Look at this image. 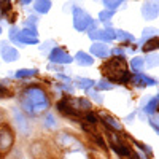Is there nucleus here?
I'll list each match as a JSON object with an SVG mask.
<instances>
[{"instance_id":"f257e3e1","label":"nucleus","mask_w":159,"mask_h":159,"mask_svg":"<svg viewBox=\"0 0 159 159\" xmlns=\"http://www.w3.org/2000/svg\"><path fill=\"white\" fill-rule=\"evenodd\" d=\"M21 105H22V110L25 113H29V115H38V113H43V111L48 110L49 100H48L46 92L42 88L30 86V88H27V89L24 91Z\"/></svg>"},{"instance_id":"f03ea898","label":"nucleus","mask_w":159,"mask_h":159,"mask_svg":"<svg viewBox=\"0 0 159 159\" xmlns=\"http://www.w3.org/2000/svg\"><path fill=\"white\" fill-rule=\"evenodd\" d=\"M103 75L107 76L111 81H118V83H126L129 80V72L126 67V62L123 57H113L110 59L107 64L102 67Z\"/></svg>"},{"instance_id":"7ed1b4c3","label":"nucleus","mask_w":159,"mask_h":159,"mask_svg":"<svg viewBox=\"0 0 159 159\" xmlns=\"http://www.w3.org/2000/svg\"><path fill=\"white\" fill-rule=\"evenodd\" d=\"M91 25H92V18L89 13H86L80 7H73V27L78 32H84Z\"/></svg>"},{"instance_id":"20e7f679","label":"nucleus","mask_w":159,"mask_h":159,"mask_svg":"<svg viewBox=\"0 0 159 159\" xmlns=\"http://www.w3.org/2000/svg\"><path fill=\"white\" fill-rule=\"evenodd\" d=\"M25 25H27V27L19 32L18 43H22V45H37L38 43V35H37L35 25H29V24H25Z\"/></svg>"},{"instance_id":"39448f33","label":"nucleus","mask_w":159,"mask_h":159,"mask_svg":"<svg viewBox=\"0 0 159 159\" xmlns=\"http://www.w3.org/2000/svg\"><path fill=\"white\" fill-rule=\"evenodd\" d=\"M49 61L54 62V64H70L73 61V57L65 49L54 48V49H51V52H49Z\"/></svg>"},{"instance_id":"423d86ee","label":"nucleus","mask_w":159,"mask_h":159,"mask_svg":"<svg viewBox=\"0 0 159 159\" xmlns=\"http://www.w3.org/2000/svg\"><path fill=\"white\" fill-rule=\"evenodd\" d=\"M13 116H15V124H16V127L21 134H24V135L29 134V123H27L25 115L19 108H13Z\"/></svg>"},{"instance_id":"0eeeda50","label":"nucleus","mask_w":159,"mask_h":159,"mask_svg":"<svg viewBox=\"0 0 159 159\" xmlns=\"http://www.w3.org/2000/svg\"><path fill=\"white\" fill-rule=\"evenodd\" d=\"M92 40H100V42H111L116 38V30L113 29H102V30H92L89 32Z\"/></svg>"},{"instance_id":"6e6552de","label":"nucleus","mask_w":159,"mask_h":159,"mask_svg":"<svg viewBox=\"0 0 159 159\" xmlns=\"http://www.w3.org/2000/svg\"><path fill=\"white\" fill-rule=\"evenodd\" d=\"M13 145V134L10 129H2L0 130V153H7Z\"/></svg>"},{"instance_id":"1a4fd4ad","label":"nucleus","mask_w":159,"mask_h":159,"mask_svg":"<svg viewBox=\"0 0 159 159\" xmlns=\"http://www.w3.org/2000/svg\"><path fill=\"white\" fill-rule=\"evenodd\" d=\"M0 52H2V59H3L5 62H15V61L19 59L18 49H15V48L10 46V45H3L2 49H0Z\"/></svg>"},{"instance_id":"9d476101","label":"nucleus","mask_w":159,"mask_h":159,"mask_svg":"<svg viewBox=\"0 0 159 159\" xmlns=\"http://www.w3.org/2000/svg\"><path fill=\"white\" fill-rule=\"evenodd\" d=\"M157 13H159V3H145L142 7V15L147 18V19H154L157 16Z\"/></svg>"},{"instance_id":"9b49d317","label":"nucleus","mask_w":159,"mask_h":159,"mask_svg":"<svg viewBox=\"0 0 159 159\" xmlns=\"http://www.w3.org/2000/svg\"><path fill=\"white\" fill-rule=\"evenodd\" d=\"M91 54L92 56H96V57H108L110 54V49L107 45H103V43H94V45H91Z\"/></svg>"},{"instance_id":"f8f14e48","label":"nucleus","mask_w":159,"mask_h":159,"mask_svg":"<svg viewBox=\"0 0 159 159\" xmlns=\"http://www.w3.org/2000/svg\"><path fill=\"white\" fill-rule=\"evenodd\" d=\"M75 61L80 65H83V67H88V65L94 64V57H91V54H88V52H84V51H78L75 54Z\"/></svg>"},{"instance_id":"ddd939ff","label":"nucleus","mask_w":159,"mask_h":159,"mask_svg":"<svg viewBox=\"0 0 159 159\" xmlns=\"http://www.w3.org/2000/svg\"><path fill=\"white\" fill-rule=\"evenodd\" d=\"M134 83L137 84V86H153V84H156V81L153 78H150V76H145V75H135L134 76Z\"/></svg>"},{"instance_id":"4468645a","label":"nucleus","mask_w":159,"mask_h":159,"mask_svg":"<svg viewBox=\"0 0 159 159\" xmlns=\"http://www.w3.org/2000/svg\"><path fill=\"white\" fill-rule=\"evenodd\" d=\"M51 2H48V0H40V2H35V11L40 13V15H45V13L49 11L51 8Z\"/></svg>"},{"instance_id":"2eb2a0df","label":"nucleus","mask_w":159,"mask_h":159,"mask_svg":"<svg viewBox=\"0 0 159 159\" xmlns=\"http://www.w3.org/2000/svg\"><path fill=\"white\" fill-rule=\"evenodd\" d=\"M57 143L61 145V147H70V145H76V140L67 134H61L57 137Z\"/></svg>"},{"instance_id":"dca6fc26","label":"nucleus","mask_w":159,"mask_h":159,"mask_svg":"<svg viewBox=\"0 0 159 159\" xmlns=\"http://www.w3.org/2000/svg\"><path fill=\"white\" fill-rule=\"evenodd\" d=\"M76 86L80 88V89H91L92 86H94V81L92 80H89V78H83V76H78L76 78Z\"/></svg>"},{"instance_id":"f3484780","label":"nucleus","mask_w":159,"mask_h":159,"mask_svg":"<svg viewBox=\"0 0 159 159\" xmlns=\"http://www.w3.org/2000/svg\"><path fill=\"white\" fill-rule=\"evenodd\" d=\"M38 73V70H35V69H21V70H18L16 73H15V76L16 78H30V76H35Z\"/></svg>"},{"instance_id":"a211bd4d","label":"nucleus","mask_w":159,"mask_h":159,"mask_svg":"<svg viewBox=\"0 0 159 159\" xmlns=\"http://www.w3.org/2000/svg\"><path fill=\"white\" fill-rule=\"evenodd\" d=\"M159 48V37H154V38H150L147 45L143 46V51H151V49H156Z\"/></svg>"},{"instance_id":"6ab92c4d","label":"nucleus","mask_w":159,"mask_h":159,"mask_svg":"<svg viewBox=\"0 0 159 159\" xmlns=\"http://www.w3.org/2000/svg\"><path fill=\"white\" fill-rule=\"evenodd\" d=\"M143 64H145V61L142 57H134V59H132V62H130V67H132V70H134V72H140L143 69Z\"/></svg>"},{"instance_id":"aec40b11","label":"nucleus","mask_w":159,"mask_h":159,"mask_svg":"<svg viewBox=\"0 0 159 159\" xmlns=\"http://www.w3.org/2000/svg\"><path fill=\"white\" fill-rule=\"evenodd\" d=\"M96 86H97L99 91H110V89H113V84H110L107 80H100Z\"/></svg>"},{"instance_id":"412c9836","label":"nucleus","mask_w":159,"mask_h":159,"mask_svg":"<svg viewBox=\"0 0 159 159\" xmlns=\"http://www.w3.org/2000/svg\"><path fill=\"white\" fill-rule=\"evenodd\" d=\"M45 126H46L48 129H52V127H56V126H57V123H56V118L52 116L51 113L45 118Z\"/></svg>"},{"instance_id":"4be33fe9","label":"nucleus","mask_w":159,"mask_h":159,"mask_svg":"<svg viewBox=\"0 0 159 159\" xmlns=\"http://www.w3.org/2000/svg\"><path fill=\"white\" fill-rule=\"evenodd\" d=\"M157 102H159V99H157V97L151 99V100L148 102V105H147V107H145V111H148V113H153V111L156 110V107H157Z\"/></svg>"},{"instance_id":"5701e85b","label":"nucleus","mask_w":159,"mask_h":159,"mask_svg":"<svg viewBox=\"0 0 159 159\" xmlns=\"http://www.w3.org/2000/svg\"><path fill=\"white\" fill-rule=\"evenodd\" d=\"M103 119H105V123H107V124H110L113 129H121V124H119V123L116 121L115 118H110V116H103Z\"/></svg>"},{"instance_id":"b1692460","label":"nucleus","mask_w":159,"mask_h":159,"mask_svg":"<svg viewBox=\"0 0 159 159\" xmlns=\"http://www.w3.org/2000/svg\"><path fill=\"white\" fill-rule=\"evenodd\" d=\"M116 38L129 40V42H132V40H134V37H132L130 34H127V32H124V30H116Z\"/></svg>"},{"instance_id":"393cba45","label":"nucleus","mask_w":159,"mask_h":159,"mask_svg":"<svg viewBox=\"0 0 159 159\" xmlns=\"http://www.w3.org/2000/svg\"><path fill=\"white\" fill-rule=\"evenodd\" d=\"M147 64H148V67H154V65H159V57L157 56H150L147 59Z\"/></svg>"},{"instance_id":"a878e982","label":"nucleus","mask_w":159,"mask_h":159,"mask_svg":"<svg viewBox=\"0 0 159 159\" xmlns=\"http://www.w3.org/2000/svg\"><path fill=\"white\" fill-rule=\"evenodd\" d=\"M103 5L107 7V8H110V10H116L119 5H121V2H108V0H105Z\"/></svg>"},{"instance_id":"bb28decb","label":"nucleus","mask_w":159,"mask_h":159,"mask_svg":"<svg viewBox=\"0 0 159 159\" xmlns=\"http://www.w3.org/2000/svg\"><path fill=\"white\" fill-rule=\"evenodd\" d=\"M18 37H19V30H18L16 27H11V29H10V38L13 40V42H15V40L18 42Z\"/></svg>"},{"instance_id":"cd10ccee","label":"nucleus","mask_w":159,"mask_h":159,"mask_svg":"<svg viewBox=\"0 0 159 159\" xmlns=\"http://www.w3.org/2000/svg\"><path fill=\"white\" fill-rule=\"evenodd\" d=\"M111 15H113V11H102L99 18H100V21H108L111 18Z\"/></svg>"},{"instance_id":"c85d7f7f","label":"nucleus","mask_w":159,"mask_h":159,"mask_svg":"<svg viewBox=\"0 0 159 159\" xmlns=\"http://www.w3.org/2000/svg\"><path fill=\"white\" fill-rule=\"evenodd\" d=\"M86 119H88V123H92V124L96 123V116H94V115H91V113L86 115Z\"/></svg>"},{"instance_id":"c756f323","label":"nucleus","mask_w":159,"mask_h":159,"mask_svg":"<svg viewBox=\"0 0 159 159\" xmlns=\"http://www.w3.org/2000/svg\"><path fill=\"white\" fill-rule=\"evenodd\" d=\"M91 96H92V97H94V99H96L97 102H102V97H99V94H96V92H92V94H91Z\"/></svg>"},{"instance_id":"7c9ffc66","label":"nucleus","mask_w":159,"mask_h":159,"mask_svg":"<svg viewBox=\"0 0 159 159\" xmlns=\"http://www.w3.org/2000/svg\"><path fill=\"white\" fill-rule=\"evenodd\" d=\"M0 34H2V27H0Z\"/></svg>"}]
</instances>
